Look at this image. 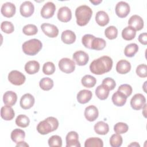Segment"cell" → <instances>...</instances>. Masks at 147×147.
Listing matches in <instances>:
<instances>
[{
  "label": "cell",
  "instance_id": "6da1fadb",
  "mask_svg": "<svg viewBox=\"0 0 147 147\" xmlns=\"http://www.w3.org/2000/svg\"><path fill=\"white\" fill-rule=\"evenodd\" d=\"M113 63V60L110 57L103 56L93 60L90 65V69L94 74L102 75L111 69Z\"/></svg>",
  "mask_w": 147,
  "mask_h": 147
},
{
  "label": "cell",
  "instance_id": "7a4b0ae2",
  "mask_svg": "<svg viewBox=\"0 0 147 147\" xmlns=\"http://www.w3.org/2000/svg\"><path fill=\"white\" fill-rule=\"evenodd\" d=\"M58 126V120L53 117H49L38 123L37 126V130L40 134L45 135L56 130Z\"/></svg>",
  "mask_w": 147,
  "mask_h": 147
},
{
  "label": "cell",
  "instance_id": "3957f363",
  "mask_svg": "<svg viewBox=\"0 0 147 147\" xmlns=\"http://www.w3.org/2000/svg\"><path fill=\"white\" fill-rule=\"evenodd\" d=\"M92 14V9L87 5H81L75 10L76 23L82 26L86 25L90 21Z\"/></svg>",
  "mask_w": 147,
  "mask_h": 147
},
{
  "label": "cell",
  "instance_id": "277c9868",
  "mask_svg": "<svg viewBox=\"0 0 147 147\" xmlns=\"http://www.w3.org/2000/svg\"><path fill=\"white\" fill-rule=\"evenodd\" d=\"M42 47V42L36 38L26 41L22 45V49L24 53L29 56L36 55L41 49Z\"/></svg>",
  "mask_w": 147,
  "mask_h": 147
},
{
  "label": "cell",
  "instance_id": "5b68a950",
  "mask_svg": "<svg viewBox=\"0 0 147 147\" xmlns=\"http://www.w3.org/2000/svg\"><path fill=\"white\" fill-rule=\"evenodd\" d=\"M59 67L60 69L66 74H70L74 71L75 69V62L69 58H62L59 61Z\"/></svg>",
  "mask_w": 147,
  "mask_h": 147
},
{
  "label": "cell",
  "instance_id": "8992f818",
  "mask_svg": "<svg viewBox=\"0 0 147 147\" xmlns=\"http://www.w3.org/2000/svg\"><path fill=\"white\" fill-rule=\"evenodd\" d=\"M8 80L14 85L20 86L24 83L26 77L21 72L17 70H13L8 75Z\"/></svg>",
  "mask_w": 147,
  "mask_h": 147
},
{
  "label": "cell",
  "instance_id": "52a82bcc",
  "mask_svg": "<svg viewBox=\"0 0 147 147\" xmlns=\"http://www.w3.org/2000/svg\"><path fill=\"white\" fill-rule=\"evenodd\" d=\"M146 103L145 97L141 94H135L131 99L130 105L131 107L136 110H139L143 108Z\"/></svg>",
  "mask_w": 147,
  "mask_h": 147
},
{
  "label": "cell",
  "instance_id": "ba28073f",
  "mask_svg": "<svg viewBox=\"0 0 147 147\" xmlns=\"http://www.w3.org/2000/svg\"><path fill=\"white\" fill-rule=\"evenodd\" d=\"M115 13L120 18L126 17L130 13V6L129 5L124 1H120L116 5Z\"/></svg>",
  "mask_w": 147,
  "mask_h": 147
},
{
  "label": "cell",
  "instance_id": "9c48e42d",
  "mask_svg": "<svg viewBox=\"0 0 147 147\" xmlns=\"http://www.w3.org/2000/svg\"><path fill=\"white\" fill-rule=\"evenodd\" d=\"M55 10V5L52 2H48L42 6L40 12L41 16L44 18L48 19L54 15Z\"/></svg>",
  "mask_w": 147,
  "mask_h": 147
},
{
  "label": "cell",
  "instance_id": "30bf717a",
  "mask_svg": "<svg viewBox=\"0 0 147 147\" xmlns=\"http://www.w3.org/2000/svg\"><path fill=\"white\" fill-rule=\"evenodd\" d=\"M41 28L43 33L49 37L55 38L59 34V29L55 25L44 23L41 25Z\"/></svg>",
  "mask_w": 147,
  "mask_h": 147
},
{
  "label": "cell",
  "instance_id": "8fae6325",
  "mask_svg": "<svg viewBox=\"0 0 147 147\" xmlns=\"http://www.w3.org/2000/svg\"><path fill=\"white\" fill-rule=\"evenodd\" d=\"M66 147H80L79 135L74 131H69L66 136Z\"/></svg>",
  "mask_w": 147,
  "mask_h": 147
},
{
  "label": "cell",
  "instance_id": "7c38bea8",
  "mask_svg": "<svg viewBox=\"0 0 147 147\" xmlns=\"http://www.w3.org/2000/svg\"><path fill=\"white\" fill-rule=\"evenodd\" d=\"M34 7L30 1H25L20 6V12L21 16L24 17H30L34 13Z\"/></svg>",
  "mask_w": 147,
  "mask_h": 147
},
{
  "label": "cell",
  "instance_id": "4fadbf2b",
  "mask_svg": "<svg viewBox=\"0 0 147 147\" xmlns=\"http://www.w3.org/2000/svg\"><path fill=\"white\" fill-rule=\"evenodd\" d=\"M73 59L76 61V64L79 66L85 65L88 61L89 56L88 54L83 51H78L75 52L73 55Z\"/></svg>",
  "mask_w": 147,
  "mask_h": 147
},
{
  "label": "cell",
  "instance_id": "5bb4252c",
  "mask_svg": "<svg viewBox=\"0 0 147 147\" xmlns=\"http://www.w3.org/2000/svg\"><path fill=\"white\" fill-rule=\"evenodd\" d=\"M72 18V12L70 9L67 6L60 7L57 12V18L63 22H67Z\"/></svg>",
  "mask_w": 147,
  "mask_h": 147
},
{
  "label": "cell",
  "instance_id": "9a60e30c",
  "mask_svg": "<svg viewBox=\"0 0 147 147\" xmlns=\"http://www.w3.org/2000/svg\"><path fill=\"white\" fill-rule=\"evenodd\" d=\"M34 98L30 94L27 93L22 96L20 99V106L25 110L30 109L34 103Z\"/></svg>",
  "mask_w": 147,
  "mask_h": 147
},
{
  "label": "cell",
  "instance_id": "2e32d148",
  "mask_svg": "<svg viewBox=\"0 0 147 147\" xmlns=\"http://www.w3.org/2000/svg\"><path fill=\"white\" fill-rule=\"evenodd\" d=\"M84 117L90 122L94 121L98 117L99 112L97 107L94 105L87 106L84 110Z\"/></svg>",
  "mask_w": 147,
  "mask_h": 147
},
{
  "label": "cell",
  "instance_id": "e0dca14e",
  "mask_svg": "<svg viewBox=\"0 0 147 147\" xmlns=\"http://www.w3.org/2000/svg\"><path fill=\"white\" fill-rule=\"evenodd\" d=\"M129 26L133 28L136 31L140 30L144 27V21L142 18L138 15H133L130 17L128 21Z\"/></svg>",
  "mask_w": 147,
  "mask_h": 147
},
{
  "label": "cell",
  "instance_id": "ac0fdd59",
  "mask_svg": "<svg viewBox=\"0 0 147 147\" xmlns=\"http://www.w3.org/2000/svg\"><path fill=\"white\" fill-rule=\"evenodd\" d=\"M1 11L4 17H12L16 13V6L11 2H6L2 5Z\"/></svg>",
  "mask_w": 147,
  "mask_h": 147
},
{
  "label": "cell",
  "instance_id": "d6986e66",
  "mask_svg": "<svg viewBox=\"0 0 147 147\" xmlns=\"http://www.w3.org/2000/svg\"><path fill=\"white\" fill-rule=\"evenodd\" d=\"M17 100L16 93L12 91H7L3 94V101L5 105L12 106L14 105Z\"/></svg>",
  "mask_w": 147,
  "mask_h": 147
},
{
  "label": "cell",
  "instance_id": "ffe728a7",
  "mask_svg": "<svg viewBox=\"0 0 147 147\" xmlns=\"http://www.w3.org/2000/svg\"><path fill=\"white\" fill-rule=\"evenodd\" d=\"M131 64L126 60H121L116 65V71L120 74H126L130 71Z\"/></svg>",
  "mask_w": 147,
  "mask_h": 147
},
{
  "label": "cell",
  "instance_id": "44dd1931",
  "mask_svg": "<svg viewBox=\"0 0 147 147\" xmlns=\"http://www.w3.org/2000/svg\"><path fill=\"white\" fill-rule=\"evenodd\" d=\"M92 92L87 90H80L77 94V100L79 103L84 104L88 102L92 98Z\"/></svg>",
  "mask_w": 147,
  "mask_h": 147
},
{
  "label": "cell",
  "instance_id": "7402d4cb",
  "mask_svg": "<svg viewBox=\"0 0 147 147\" xmlns=\"http://www.w3.org/2000/svg\"><path fill=\"white\" fill-rule=\"evenodd\" d=\"M127 97L119 91H117L112 96V102L117 106H123L126 102Z\"/></svg>",
  "mask_w": 147,
  "mask_h": 147
},
{
  "label": "cell",
  "instance_id": "603a6c76",
  "mask_svg": "<svg viewBox=\"0 0 147 147\" xmlns=\"http://www.w3.org/2000/svg\"><path fill=\"white\" fill-rule=\"evenodd\" d=\"M40 69V64L35 60L28 61L25 65V70L29 75L34 74L38 72Z\"/></svg>",
  "mask_w": 147,
  "mask_h": 147
},
{
  "label": "cell",
  "instance_id": "cb8c5ba5",
  "mask_svg": "<svg viewBox=\"0 0 147 147\" xmlns=\"http://www.w3.org/2000/svg\"><path fill=\"white\" fill-rule=\"evenodd\" d=\"M14 110L11 106H5L2 107L1 110V116L5 121H10L14 117Z\"/></svg>",
  "mask_w": 147,
  "mask_h": 147
},
{
  "label": "cell",
  "instance_id": "d4e9b609",
  "mask_svg": "<svg viewBox=\"0 0 147 147\" xmlns=\"http://www.w3.org/2000/svg\"><path fill=\"white\" fill-rule=\"evenodd\" d=\"M62 41L67 44H73L76 40V35L70 30H66L62 32L61 35Z\"/></svg>",
  "mask_w": 147,
  "mask_h": 147
},
{
  "label": "cell",
  "instance_id": "484cf974",
  "mask_svg": "<svg viewBox=\"0 0 147 147\" xmlns=\"http://www.w3.org/2000/svg\"><path fill=\"white\" fill-rule=\"evenodd\" d=\"M95 21L99 25L104 26L109 22V17L105 11H99L96 14Z\"/></svg>",
  "mask_w": 147,
  "mask_h": 147
},
{
  "label": "cell",
  "instance_id": "4316f807",
  "mask_svg": "<svg viewBox=\"0 0 147 147\" xmlns=\"http://www.w3.org/2000/svg\"><path fill=\"white\" fill-rule=\"evenodd\" d=\"M11 139L16 144L24 141L25 137V133L20 129H16L11 133Z\"/></svg>",
  "mask_w": 147,
  "mask_h": 147
},
{
  "label": "cell",
  "instance_id": "83f0119b",
  "mask_svg": "<svg viewBox=\"0 0 147 147\" xmlns=\"http://www.w3.org/2000/svg\"><path fill=\"white\" fill-rule=\"evenodd\" d=\"M95 133L99 135H105L109 131L108 124L103 121L98 122L94 127Z\"/></svg>",
  "mask_w": 147,
  "mask_h": 147
},
{
  "label": "cell",
  "instance_id": "f1b7e54d",
  "mask_svg": "<svg viewBox=\"0 0 147 147\" xmlns=\"http://www.w3.org/2000/svg\"><path fill=\"white\" fill-rule=\"evenodd\" d=\"M109 90L104 85L98 86L95 90V95L100 100H105L109 95Z\"/></svg>",
  "mask_w": 147,
  "mask_h": 147
},
{
  "label": "cell",
  "instance_id": "f546056e",
  "mask_svg": "<svg viewBox=\"0 0 147 147\" xmlns=\"http://www.w3.org/2000/svg\"><path fill=\"white\" fill-rule=\"evenodd\" d=\"M106 41L103 38L95 37L92 41L91 49L96 51L102 50L106 47Z\"/></svg>",
  "mask_w": 147,
  "mask_h": 147
},
{
  "label": "cell",
  "instance_id": "4dcf8cb0",
  "mask_svg": "<svg viewBox=\"0 0 147 147\" xmlns=\"http://www.w3.org/2000/svg\"><path fill=\"white\" fill-rule=\"evenodd\" d=\"M136 35V31L131 26L125 28L122 31V38L127 41H130L134 38Z\"/></svg>",
  "mask_w": 147,
  "mask_h": 147
},
{
  "label": "cell",
  "instance_id": "1f68e13d",
  "mask_svg": "<svg viewBox=\"0 0 147 147\" xmlns=\"http://www.w3.org/2000/svg\"><path fill=\"white\" fill-rule=\"evenodd\" d=\"M85 147H103V141L98 137H91L87 139L84 143Z\"/></svg>",
  "mask_w": 147,
  "mask_h": 147
},
{
  "label": "cell",
  "instance_id": "d6a6232c",
  "mask_svg": "<svg viewBox=\"0 0 147 147\" xmlns=\"http://www.w3.org/2000/svg\"><path fill=\"white\" fill-rule=\"evenodd\" d=\"M81 82L84 87L87 88H92L95 85L96 80L95 77L90 75H86L82 78Z\"/></svg>",
  "mask_w": 147,
  "mask_h": 147
},
{
  "label": "cell",
  "instance_id": "836d02e7",
  "mask_svg": "<svg viewBox=\"0 0 147 147\" xmlns=\"http://www.w3.org/2000/svg\"><path fill=\"white\" fill-rule=\"evenodd\" d=\"M138 51V46L135 43H131L126 46L124 49V54L126 56L131 57L134 56Z\"/></svg>",
  "mask_w": 147,
  "mask_h": 147
},
{
  "label": "cell",
  "instance_id": "e575fe53",
  "mask_svg": "<svg viewBox=\"0 0 147 147\" xmlns=\"http://www.w3.org/2000/svg\"><path fill=\"white\" fill-rule=\"evenodd\" d=\"M39 86L42 90L48 91L52 88L53 86V81L49 78H43L40 80Z\"/></svg>",
  "mask_w": 147,
  "mask_h": 147
},
{
  "label": "cell",
  "instance_id": "d590c367",
  "mask_svg": "<svg viewBox=\"0 0 147 147\" xmlns=\"http://www.w3.org/2000/svg\"><path fill=\"white\" fill-rule=\"evenodd\" d=\"M30 123L29 118L25 115L20 114L17 116L16 119V123L21 127H26Z\"/></svg>",
  "mask_w": 147,
  "mask_h": 147
},
{
  "label": "cell",
  "instance_id": "8d00e7d4",
  "mask_svg": "<svg viewBox=\"0 0 147 147\" xmlns=\"http://www.w3.org/2000/svg\"><path fill=\"white\" fill-rule=\"evenodd\" d=\"M105 34L106 37L110 40L115 39L117 38L118 35V30L116 27L114 26H110L105 29Z\"/></svg>",
  "mask_w": 147,
  "mask_h": 147
},
{
  "label": "cell",
  "instance_id": "74e56055",
  "mask_svg": "<svg viewBox=\"0 0 147 147\" xmlns=\"http://www.w3.org/2000/svg\"><path fill=\"white\" fill-rule=\"evenodd\" d=\"M122 141V137L119 134H114L110 138V144L112 147L120 146Z\"/></svg>",
  "mask_w": 147,
  "mask_h": 147
},
{
  "label": "cell",
  "instance_id": "f35d334b",
  "mask_svg": "<svg viewBox=\"0 0 147 147\" xmlns=\"http://www.w3.org/2000/svg\"><path fill=\"white\" fill-rule=\"evenodd\" d=\"M38 32V29L35 25L28 24L22 28V32L27 36H33L36 34Z\"/></svg>",
  "mask_w": 147,
  "mask_h": 147
},
{
  "label": "cell",
  "instance_id": "ab89813d",
  "mask_svg": "<svg viewBox=\"0 0 147 147\" xmlns=\"http://www.w3.org/2000/svg\"><path fill=\"white\" fill-rule=\"evenodd\" d=\"M129 127L127 125L123 122H118L114 126V130L117 134H123L127 131Z\"/></svg>",
  "mask_w": 147,
  "mask_h": 147
},
{
  "label": "cell",
  "instance_id": "60d3db41",
  "mask_svg": "<svg viewBox=\"0 0 147 147\" xmlns=\"http://www.w3.org/2000/svg\"><path fill=\"white\" fill-rule=\"evenodd\" d=\"M55 64L51 61H48L43 65L42 67V72L45 75H52L55 71Z\"/></svg>",
  "mask_w": 147,
  "mask_h": 147
},
{
  "label": "cell",
  "instance_id": "b9f144b4",
  "mask_svg": "<svg viewBox=\"0 0 147 147\" xmlns=\"http://www.w3.org/2000/svg\"><path fill=\"white\" fill-rule=\"evenodd\" d=\"M48 145L49 146H62V140L61 138L57 136L54 135L51 136L48 140Z\"/></svg>",
  "mask_w": 147,
  "mask_h": 147
},
{
  "label": "cell",
  "instance_id": "7bdbcfd3",
  "mask_svg": "<svg viewBox=\"0 0 147 147\" xmlns=\"http://www.w3.org/2000/svg\"><path fill=\"white\" fill-rule=\"evenodd\" d=\"M1 30L7 34L11 33L14 30V27L13 24L9 21H3L1 24Z\"/></svg>",
  "mask_w": 147,
  "mask_h": 147
},
{
  "label": "cell",
  "instance_id": "ee69618b",
  "mask_svg": "<svg viewBox=\"0 0 147 147\" xmlns=\"http://www.w3.org/2000/svg\"><path fill=\"white\" fill-rule=\"evenodd\" d=\"M118 91L122 92L127 98L129 97L132 93V87L130 85L127 84H123L121 85L118 88Z\"/></svg>",
  "mask_w": 147,
  "mask_h": 147
},
{
  "label": "cell",
  "instance_id": "f6af8a7d",
  "mask_svg": "<svg viewBox=\"0 0 147 147\" xmlns=\"http://www.w3.org/2000/svg\"><path fill=\"white\" fill-rule=\"evenodd\" d=\"M94 37H95L94 36L90 34H86L84 35L82 38V42L83 45L86 48L91 49V44Z\"/></svg>",
  "mask_w": 147,
  "mask_h": 147
},
{
  "label": "cell",
  "instance_id": "bcb514c9",
  "mask_svg": "<svg viewBox=\"0 0 147 147\" xmlns=\"http://www.w3.org/2000/svg\"><path fill=\"white\" fill-rule=\"evenodd\" d=\"M136 74L140 78H146L147 76V67L145 64H140L136 68Z\"/></svg>",
  "mask_w": 147,
  "mask_h": 147
},
{
  "label": "cell",
  "instance_id": "7dc6e473",
  "mask_svg": "<svg viewBox=\"0 0 147 147\" xmlns=\"http://www.w3.org/2000/svg\"><path fill=\"white\" fill-rule=\"evenodd\" d=\"M106 86L109 90H113L116 86V83L115 80L111 78H106L102 81V84Z\"/></svg>",
  "mask_w": 147,
  "mask_h": 147
},
{
  "label": "cell",
  "instance_id": "c3c4849f",
  "mask_svg": "<svg viewBox=\"0 0 147 147\" xmlns=\"http://www.w3.org/2000/svg\"><path fill=\"white\" fill-rule=\"evenodd\" d=\"M138 41L142 44L146 45L147 44V34H146V33H141L138 36Z\"/></svg>",
  "mask_w": 147,
  "mask_h": 147
},
{
  "label": "cell",
  "instance_id": "681fc988",
  "mask_svg": "<svg viewBox=\"0 0 147 147\" xmlns=\"http://www.w3.org/2000/svg\"><path fill=\"white\" fill-rule=\"evenodd\" d=\"M16 146L17 147H18V146H29V145L28 144H26L25 142L22 141V142H21L20 143L17 144Z\"/></svg>",
  "mask_w": 147,
  "mask_h": 147
},
{
  "label": "cell",
  "instance_id": "f907efd6",
  "mask_svg": "<svg viewBox=\"0 0 147 147\" xmlns=\"http://www.w3.org/2000/svg\"><path fill=\"white\" fill-rule=\"evenodd\" d=\"M102 0H98V1H90V2H91V3H93L94 5H98V4H99L100 3H101L102 2Z\"/></svg>",
  "mask_w": 147,
  "mask_h": 147
},
{
  "label": "cell",
  "instance_id": "816d5d0a",
  "mask_svg": "<svg viewBox=\"0 0 147 147\" xmlns=\"http://www.w3.org/2000/svg\"><path fill=\"white\" fill-rule=\"evenodd\" d=\"M128 146H138V147H140V145L137 142H133V143L130 144V145H129Z\"/></svg>",
  "mask_w": 147,
  "mask_h": 147
}]
</instances>
